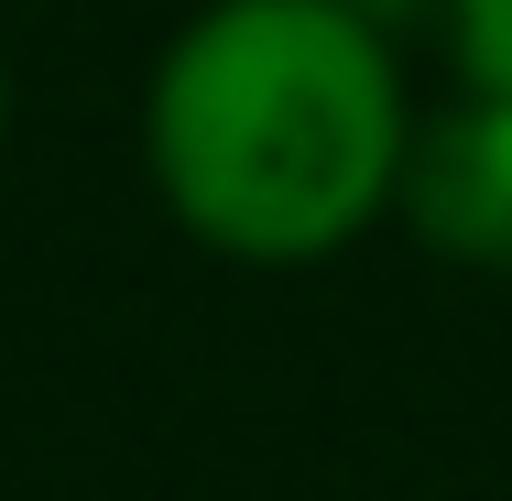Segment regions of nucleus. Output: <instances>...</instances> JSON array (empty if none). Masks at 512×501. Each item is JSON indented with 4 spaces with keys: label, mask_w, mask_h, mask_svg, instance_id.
<instances>
[{
    "label": "nucleus",
    "mask_w": 512,
    "mask_h": 501,
    "mask_svg": "<svg viewBox=\"0 0 512 501\" xmlns=\"http://www.w3.org/2000/svg\"><path fill=\"white\" fill-rule=\"evenodd\" d=\"M404 88L360 0H218L153 66L142 153L207 251L316 262L404 175Z\"/></svg>",
    "instance_id": "1"
},
{
    "label": "nucleus",
    "mask_w": 512,
    "mask_h": 501,
    "mask_svg": "<svg viewBox=\"0 0 512 501\" xmlns=\"http://www.w3.org/2000/svg\"><path fill=\"white\" fill-rule=\"evenodd\" d=\"M404 218L469 273H512V99H458L436 131L404 142V175H393Z\"/></svg>",
    "instance_id": "2"
},
{
    "label": "nucleus",
    "mask_w": 512,
    "mask_h": 501,
    "mask_svg": "<svg viewBox=\"0 0 512 501\" xmlns=\"http://www.w3.org/2000/svg\"><path fill=\"white\" fill-rule=\"evenodd\" d=\"M458 66L469 88L512 99V0H458Z\"/></svg>",
    "instance_id": "3"
},
{
    "label": "nucleus",
    "mask_w": 512,
    "mask_h": 501,
    "mask_svg": "<svg viewBox=\"0 0 512 501\" xmlns=\"http://www.w3.org/2000/svg\"><path fill=\"white\" fill-rule=\"evenodd\" d=\"M0 131H11V77H0Z\"/></svg>",
    "instance_id": "4"
}]
</instances>
